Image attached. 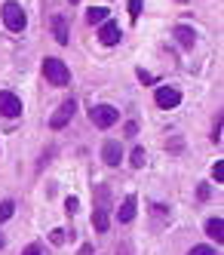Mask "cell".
Wrapping results in <instances>:
<instances>
[{
	"instance_id": "17",
	"label": "cell",
	"mask_w": 224,
	"mask_h": 255,
	"mask_svg": "<svg viewBox=\"0 0 224 255\" xmlns=\"http://www.w3.org/2000/svg\"><path fill=\"white\" fill-rule=\"evenodd\" d=\"M141 6H144V0H129V19H138V15H141Z\"/></svg>"
},
{
	"instance_id": "1",
	"label": "cell",
	"mask_w": 224,
	"mask_h": 255,
	"mask_svg": "<svg viewBox=\"0 0 224 255\" xmlns=\"http://www.w3.org/2000/svg\"><path fill=\"white\" fill-rule=\"evenodd\" d=\"M0 15H3V25H6L9 31H15V34H22V31L28 28V15H25V9L18 6L15 0H6L3 9H0Z\"/></svg>"
},
{
	"instance_id": "27",
	"label": "cell",
	"mask_w": 224,
	"mask_h": 255,
	"mask_svg": "<svg viewBox=\"0 0 224 255\" xmlns=\"http://www.w3.org/2000/svg\"><path fill=\"white\" fill-rule=\"evenodd\" d=\"M3 243H6V240H3V234H0V246H3Z\"/></svg>"
},
{
	"instance_id": "7",
	"label": "cell",
	"mask_w": 224,
	"mask_h": 255,
	"mask_svg": "<svg viewBox=\"0 0 224 255\" xmlns=\"http://www.w3.org/2000/svg\"><path fill=\"white\" fill-rule=\"evenodd\" d=\"M120 25L114 22V19H105L102 22V28H99V40L105 43V46H114V43H120Z\"/></svg>"
},
{
	"instance_id": "13",
	"label": "cell",
	"mask_w": 224,
	"mask_h": 255,
	"mask_svg": "<svg viewBox=\"0 0 224 255\" xmlns=\"http://www.w3.org/2000/svg\"><path fill=\"white\" fill-rule=\"evenodd\" d=\"M206 234L212 237L215 243H221V240H224V222H221L218 215H215V218H209V222H206Z\"/></svg>"
},
{
	"instance_id": "29",
	"label": "cell",
	"mask_w": 224,
	"mask_h": 255,
	"mask_svg": "<svg viewBox=\"0 0 224 255\" xmlns=\"http://www.w3.org/2000/svg\"><path fill=\"white\" fill-rule=\"evenodd\" d=\"M175 3H184V0H175Z\"/></svg>"
},
{
	"instance_id": "10",
	"label": "cell",
	"mask_w": 224,
	"mask_h": 255,
	"mask_svg": "<svg viewBox=\"0 0 224 255\" xmlns=\"http://www.w3.org/2000/svg\"><path fill=\"white\" fill-rule=\"evenodd\" d=\"M102 160L108 163V166H120V160H123V148H120L114 138L102 144Z\"/></svg>"
},
{
	"instance_id": "2",
	"label": "cell",
	"mask_w": 224,
	"mask_h": 255,
	"mask_svg": "<svg viewBox=\"0 0 224 255\" xmlns=\"http://www.w3.org/2000/svg\"><path fill=\"white\" fill-rule=\"evenodd\" d=\"M43 77L52 86H68L71 83V71L62 59H43Z\"/></svg>"
},
{
	"instance_id": "3",
	"label": "cell",
	"mask_w": 224,
	"mask_h": 255,
	"mask_svg": "<svg viewBox=\"0 0 224 255\" xmlns=\"http://www.w3.org/2000/svg\"><path fill=\"white\" fill-rule=\"evenodd\" d=\"M96 197H99V203H96V212H92V225H96V231H111V218H108V188L99 185L96 188Z\"/></svg>"
},
{
	"instance_id": "24",
	"label": "cell",
	"mask_w": 224,
	"mask_h": 255,
	"mask_svg": "<svg viewBox=\"0 0 224 255\" xmlns=\"http://www.w3.org/2000/svg\"><path fill=\"white\" fill-rule=\"evenodd\" d=\"M209 194H212L209 185H200V188H197V197H200V200H209Z\"/></svg>"
},
{
	"instance_id": "18",
	"label": "cell",
	"mask_w": 224,
	"mask_h": 255,
	"mask_svg": "<svg viewBox=\"0 0 224 255\" xmlns=\"http://www.w3.org/2000/svg\"><path fill=\"white\" fill-rule=\"evenodd\" d=\"M129 163H132L135 169H141V166H144V148H135L132 157H129Z\"/></svg>"
},
{
	"instance_id": "21",
	"label": "cell",
	"mask_w": 224,
	"mask_h": 255,
	"mask_svg": "<svg viewBox=\"0 0 224 255\" xmlns=\"http://www.w3.org/2000/svg\"><path fill=\"white\" fill-rule=\"evenodd\" d=\"M188 255H215V249H212V246H194Z\"/></svg>"
},
{
	"instance_id": "19",
	"label": "cell",
	"mask_w": 224,
	"mask_h": 255,
	"mask_svg": "<svg viewBox=\"0 0 224 255\" xmlns=\"http://www.w3.org/2000/svg\"><path fill=\"white\" fill-rule=\"evenodd\" d=\"M151 212H154L157 218H169V206H163V203H154V206H151Z\"/></svg>"
},
{
	"instance_id": "15",
	"label": "cell",
	"mask_w": 224,
	"mask_h": 255,
	"mask_svg": "<svg viewBox=\"0 0 224 255\" xmlns=\"http://www.w3.org/2000/svg\"><path fill=\"white\" fill-rule=\"evenodd\" d=\"M12 212H15V203H12V200H3V203H0V225L9 222Z\"/></svg>"
},
{
	"instance_id": "16",
	"label": "cell",
	"mask_w": 224,
	"mask_h": 255,
	"mask_svg": "<svg viewBox=\"0 0 224 255\" xmlns=\"http://www.w3.org/2000/svg\"><path fill=\"white\" fill-rule=\"evenodd\" d=\"M68 237H71V234H65V228H55V231L49 234V243H52V246H62Z\"/></svg>"
},
{
	"instance_id": "6",
	"label": "cell",
	"mask_w": 224,
	"mask_h": 255,
	"mask_svg": "<svg viewBox=\"0 0 224 255\" xmlns=\"http://www.w3.org/2000/svg\"><path fill=\"white\" fill-rule=\"evenodd\" d=\"M74 111H77V105H74L71 99H68V102H62V105H59V111L52 114L49 126H52V129H62V126H68V123H71V117H74Z\"/></svg>"
},
{
	"instance_id": "25",
	"label": "cell",
	"mask_w": 224,
	"mask_h": 255,
	"mask_svg": "<svg viewBox=\"0 0 224 255\" xmlns=\"http://www.w3.org/2000/svg\"><path fill=\"white\" fill-rule=\"evenodd\" d=\"M138 80H141V83H154V74H147V71L138 68Z\"/></svg>"
},
{
	"instance_id": "11",
	"label": "cell",
	"mask_w": 224,
	"mask_h": 255,
	"mask_svg": "<svg viewBox=\"0 0 224 255\" xmlns=\"http://www.w3.org/2000/svg\"><path fill=\"white\" fill-rule=\"evenodd\" d=\"M172 34H175V40H178L184 49H191V46L197 43V31H194L191 25H175V31H172Z\"/></svg>"
},
{
	"instance_id": "12",
	"label": "cell",
	"mask_w": 224,
	"mask_h": 255,
	"mask_svg": "<svg viewBox=\"0 0 224 255\" xmlns=\"http://www.w3.org/2000/svg\"><path fill=\"white\" fill-rule=\"evenodd\" d=\"M52 34H55V43L68 46V19L65 15H52Z\"/></svg>"
},
{
	"instance_id": "28",
	"label": "cell",
	"mask_w": 224,
	"mask_h": 255,
	"mask_svg": "<svg viewBox=\"0 0 224 255\" xmlns=\"http://www.w3.org/2000/svg\"><path fill=\"white\" fill-rule=\"evenodd\" d=\"M71 3H80V0H71Z\"/></svg>"
},
{
	"instance_id": "4",
	"label": "cell",
	"mask_w": 224,
	"mask_h": 255,
	"mask_svg": "<svg viewBox=\"0 0 224 255\" xmlns=\"http://www.w3.org/2000/svg\"><path fill=\"white\" fill-rule=\"evenodd\" d=\"M89 120L96 123L99 129H108V126L117 123V108H111V105H96V108H89Z\"/></svg>"
},
{
	"instance_id": "20",
	"label": "cell",
	"mask_w": 224,
	"mask_h": 255,
	"mask_svg": "<svg viewBox=\"0 0 224 255\" xmlns=\"http://www.w3.org/2000/svg\"><path fill=\"white\" fill-rule=\"evenodd\" d=\"M215 181H224V160H215V169H212Z\"/></svg>"
},
{
	"instance_id": "26",
	"label": "cell",
	"mask_w": 224,
	"mask_h": 255,
	"mask_svg": "<svg viewBox=\"0 0 224 255\" xmlns=\"http://www.w3.org/2000/svg\"><path fill=\"white\" fill-rule=\"evenodd\" d=\"M212 141H215V144H218V141H221V120H218V123H215V129H212Z\"/></svg>"
},
{
	"instance_id": "5",
	"label": "cell",
	"mask_w": 224,
	"mask_h": 255,
	"mask_svg": "<svg viewBox=\"0 0 224 255\" xmlns=\"http://www.w3.org/2000/svg\"><path fill=\"white\" fill-rule=\"evenodd\" d=\"M0 114H3V117H18V114H22V102H18V96L9 93V89L0 93Z\"/></svg>"
},
{
	"instance_id": "9",
	"label": "cell",
	"mask_w": 224,
	"mask_h": 255,
	"mask_svg": "<svg viewBox=\"0 0 224 255\" xmlns=\"http://www.w3.org/2000/svg\"><path fill=\"white\" fill-rule=\"evenodd\" d=\"M135 212H138V197H135V194H129V197L123 200V203H120L117 222H120V225H129V222H132V218H135Z\"/></svg>"
},
{
	"instance_id": "23",
	"label": "cell",
	"mask_w": 224,
	"mask_h": 255,
	"mask_svg": "<svg viewBox=\"0 0 224 255\" xmlns=\"http://www.w3.org/2000/svg\"><path fill=\"white\" fill-rule=\"evenodd\" d=\"M22 255H46V252H43V246H37V243H31V246H28V249H25Z\"/></svg>"
},
{
	"instance_id": "8",
	"label": "cell",
	"mask_w": 224,
	"mask_h": 255,
	"mask_svg": "<svg viewBox=\"0 0 224 255\" xmlns=\"http://www.w3.org/2000/svg\"><path fill=\"white\" fill-rule=\"evenodd\" d=\"M154 99H157V105H160V108H166V111L181 105V93H178V89H172V86H160Z\"/></svg>"
},
{
	"instance_id": "22",
	"label": "cell",
	"mask_w": 224,
	"mask_h": 255,
	"mask_svg": "<svg viewBox=\"0 0 224 255\" xmlns=\"http://www.w3.org/2000/svg\"><path fill=\"white\" fill-rule=\"evenodd\" d=\"M65 209H68L71 215L77 212V209H80V203H77V197H68V200H65Z\"/></svg>"
},
{
	"instance_id": "14",
	"label": "cell",
	"mask_w": 224,
	"mask_h": 255,
	"mask_svg": "<svg viewBox=\"0 0 224 255\" xmlns=\"http://www.w3.org/2000/svg\"><path fill=\"white\" fill-rule=\"evenodd\" d=\"M108 15H111V9H108V6H92V9L86 12V22H89V25H102Z\"/></svg>"
}]
</instances>
